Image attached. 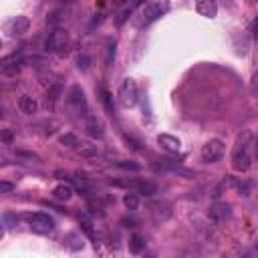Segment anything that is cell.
Listing matches in <instances>:
<instances>
[{"mask_svg": "<svg viewBox=\"0 0 258 258\" xmlns=\"http://www.w3.org/2000/svg\"><path fill=\"white\" fill-rule=\"evenodd\" d=\"M254 158V137L248 129L238 133L234 149H232V168L236 172H248Z\"/></svg>", "mask_w": 258, "mask_h": 258, "instance_id": "obj_1", "label": "cell"}, {"mask_svg": "<svg viewBox=\"0 0 258 258\" xmlns=\"http://www.w3.org/2000/svg\"><path fill=\"white\" fill-rule=\"evenodd\" d=\"M168 10H170V2H168V0H158V2H149V4H145V6L141 8V12H139L137 28H143V26L153 24L158 18H162Z\"/></svg>", "mask_w": 258, "mask_h": 258, "instance_id": "obj_2", "label": "cell"}, {"mask_svg": "<svg viewBox=\"0 0 258 258\" xmlns=\"http://www.w3.org/2000/svg\"><path fill=\"white\" fill-rule=\"evenodd\" d=\"M67 103H69V109H71L77 117H83V119H85L87 115H91L89 103H87V97H85V91H83L79 85H73V87H71Z\"/></svg>", "mask_w": 258, "mask_h": 258, "instance_id": "obj_3", "label": "cell"}, {"mask_svg": "<svg viewBox=\"0 0 258 258\" xmlns=\"http://www.w3.org/2000/svg\"><path fill=\"white\" fill-rule=\"evenodd\" d=\"M26 222H28V226L34 230V232H38V234H50L55 230V220L50 218L48 214H42V212H34V214H24L22 216Z\"/></svg>", "mask_w": 258, "mask_h": 258, "instance_id": "obj_4", "label": "cell"}, {"mask_svg": "<svg viewBox=\"0 0 258 258\" xmlns=\"http://www.w3.org/2000/svg\"><path fill=\"white\" fill-rule=\"evenodd\" d=\"M222 156H224V141H220V139L206 141L200 149V158L206 164H216L222 160Z\"/></svg>", "mask_w": 258, "mask_h": 258, "instance_id": "obj_5", "label": "cell"}, {"mask_svg": "<svg viewBox=\"0 0 258 258\" xmlns=\"http://www.w3.org/2000/svg\"><path fill=\"white\" fill-rule=\"evenodd\" d=\"M69 46V32L63 28H55L50 30L46 40H44V48L48 53H63V50Z\"/></svg>", "mask_w": 258, "mask_h": 258, "instance_id": "obj_6", "label": "cell"}, {"mask_svg": "<svg viewBox=\"0 0 258 258\" xmlns=\"http://www.w3.org/2000/svg\"><path fill=\"white\" fill-rule=\"evenodd\" d=\"M117 99H119L121 105L127 107V109L135 105L137 99H139V93H137V85H135L133 79H125V81L121 83V87H119V91H117Z\"/></svg>", "mask_w": 258, "mask_h": 258, "instance_id": "obj_7", "label": "cell"}, {"mask_svg": "<svg viewBox=\"0 0 258 258\" xmlns=\"http://www.w3.org/2000/svg\"><path fill=\"white\" fill-rule=\"evenodd\" d=\"M208 216L214 222H226L232 216V206L228 202H214L208 210Z\"/></svg>", "mask_w": 258, "mask_h": 258, "instance_id": "obj_8", "label": "cell"}, {"mask_svg": "<svg viewBox=\"0 0 258 258\" xmlns=\"http://www.w3.org/2000/svg\"><path fill=\"white\" fill-rule=\"evenodd\" d=\"M85 131L87 135L95 137V139H101L103 135H105V125H103V121L97 117V115H87L85 117Z\"/></svg>", "mask_w": 258, "mask_h": 258, "instance_id": "obj_9", "label": "cell"}, {"mask_svg": "<svg viewBox=\"0 0 258 258\" xmlns=\"http://www.w3.org/2000/svg\"><path fill=\"white\" fill-rule=\"evenodd\" d=\"M196 12L204 18H214L218 14V4L216 0H198L196 2Z\"/></svg>", "mask_w": 258, "mask_h": 258, "instance_id": "obj_10", "label": "cell"}, {"mask_svg": "<svg viewBox=\"0 0 258 258\" xmlns=\"http://www.w3.org/2000/svg\"><path fill=\"white\" fill-rule=\"evenodd\" d=\"M158 143L162 145V149H166L168 153H178L182 149V141L176 137V135H170V133H160L158 135Z\"/></svg>", "mask_w": 258, "mask_h": 258, "instance_id": "obj_11", "label": "cell"}, {"mask_svg": "<svg viewBox=\"0 0 258 258\" xmlns=\"http://www.w3.org/2000/svg\"><path fill=\"white\" fill-rule=\"evenodd\" d=\"M22 69V57H16V55H10L2 61V73L6 77H14L18 71Z\"/></svg>", "mask_w": 258, "mask_h": 258, "instance_id": "obj_12", "label": "cell"}, {"mask_svg": "<svg viewBox=\"0 0 258 258\" xmlns=\"http://www.w3.org/2000/svg\"><path fill=\"white\" fill-rule=\"evenodd\" d=\"M135 192L141 194V196H153V194H158V184L151 182V180H139Z\"/></svg>", "mask_w": 258, "mask_h": 258, "instance_id": "obj_13", "label": "cell"}, {"mask_svg": "<svg viewBox=\"0 0 258 258\" xmlns=\"http://www.w3.org/2000/svg\"><path fill=\"white\" fill-rule=\"evenodd\" d=\"M28 26H30V22H28L26 16H16V18L10 20V30L14 34H24L28 30Z\"/></svg>", "mask_w": 258, "mask_h": 258, "instance_id": "obj_14", "label": "cell"}, {"mask_svg": "<svg viewBox=\"0 0 258 258\" xmlns=\"http://www.w3.org/2000/svg\"><path fill=\"white\" fill-rule=\"evenodd\" d=\"M71 196H73V188L67 186V184H59L53 190V198L59 200V202H67V200H71Z\"/></svg>", "mask_w": 258, "mask_h": 258, "instance_id": "obj_15", "label": "cell"}, {"mask_svg": "<svg viewBox=\"0 0 258 258\" xmlns=\"http://www.w3.org/2000/svg\"><path fill=\"white\" fill-rule=\"evenodd\" d=\"M18 107H20V111L22 113H26V115H32V113H36V101L32 99V97H20V101H18Z\"/></svg>", "mask_w": 258, "mask_h": 258, "instance_id": "obj_16", "label": "cell"}, {"mask_svg": "<svg viewBox=\"0 0 258 258\" xmlns=\"http://www.w3.org/2000/svg\"><path fill=\"white\" fill-rule=\"evenodd\" d=\"M143 250H145V240H143V236L133 234V236L129 238V252H131V254H141Z\"/></svg>", "mask_w": 258, "mask_h": 258, "instance_id": "obj_17", "label": "cell"}, {"mask_svg": "<svg viewBox=\"0 0 258 258\" xmlns=\"http://www.w3.org/2000/svg\"><path fill=\"white\" fill-rule=\"evenodd\" d=\"M123 206H125L129 212H135V210L139 208V196H137V192L125 194V196H123Z\"/></svg>", "mask_w": 258, "mask_h": 258, "instance_id": "obj_18", "label": "cell"}, {"mask_svg": "<svg viewBox=\"0 0 258 258\" xmlns=\"http://www.w3.org/2000/svg\"><path fill=\"white\" fill-rule=\"evenodd\" d=\"M79 224H81V230L87 234V238L95 242V240H97V234H95V230H93V224H91V220H89L87 216H81V218H79ZM95 244H97V242H95Z\"/></svg>", "mask_w": 258, "mask_h": 258, "instance_id": "obj_19", "label": "cell"}, {"mask_svg": "<svg viewBox=\"0 0 258 258\" xmlns=\"http://www.w3.org/2000/svg\"><path fill=\"white\" fill-rule=\"evenodd\" d=\"M141 2H143V0H133V2H131L127 8H123V10H121V14L117 16V24H123V22H125L133 12H135V8H137Z\"/></svg>", "mask_w": 258, "mask_h": 258, "instance_id": "obj_20", "label": "cell"}, {"mask_svg": "<svg viewBox=\"0 0 258 258\" xmlns=\"http://www.w3.org/2000/svg\"><path fill=\"white\" fill-rule=\"evenodd\" d=\"M77 151L81 153L83 158H95L97 156V145H93V143H79V147H77Z\"/></svg>", "mask_w": 258, "mask_h": 258, "instance_id": "obj_21", "label": "cell"}, {"mask_svg": "<svg viewBox=\"0 0 258 258\" xmlns=\"http://www.w3.org/2000/svg\"><path fill=\"white\" fill-rule=\"evenodd\" d=\"M101 101H103V105H105L107 113H109V115H115L113 103H111V95H109V91H107V89H103V87H101Z\"/></svg>", "mask_w": 258, "mask_h": 258, "instance_id": "obj_22", "label": "cell"}, {"mask_svg": "<svg viewBox=\"0 0 258 258\" xmlns=\"http://www.w3.org/2000/svg\"><path fill=\"white\" fill-rule=\"evenodd\" d=\"M61 143H63V145H67V147H73V149H77L81 141H79V137H77L75 133H65V135L61 137Z\"/></svg>", "mask_w": 258, "mask_h": 258, "instance_id": "obj_23", "label": "cell"}, {"mask_svg": "<svg viewBox=\"0 0 258 258\" xmlns=\"http://www.w3.org/2000/svg\"><path fill=\"white\" fill-rule=\"evenodd\" d=\"M89 67H91V57L85 55V53L77 55V69L79 71H89Z\"/></svg>", "mask_w": 258, "mask_h": 258, "instance_id": "obj_24", "label": "cell"}, {"mask_svg": "<svg viewBox=\"0 0 258 258\" xmlns=\"http://www.w3.org/2000/svg\"><path fill=\"white\" fill-rule=\"evenodd\" d=\"M115 46H117V42H115V40H107V59H105L107 67H111V65H113V59H115Z\"/></svg>", "mask_w": 258, "mask_h": 258, "instance_id": "obj_25", "label": "cell"}, {"mask_svg": "<svg viewBox=\"0 0 258 258\" xmlns=\"http://www.w3.org/2000/svg\"><path fill=\"white\" fill-rule=\"evenodd\" d=\"M59 93H61V85H55L53 89L48 91V95H46V101H50V103H55L57 99H59Z\"/></svg>", "mask_w": 258, "mask_h": 258, "instance_id": "obj_26", "label": "cell"}, {"mask_svg": "<svg viewBox=\"0 0 258 258\" xmlns=\"http://www.w3.org/2000/svg\"><path fill=\"white\" fill-rule=\"evenodd\" d=\"M117 168L131 170V172H139V164H135V162H117Z\"/></svg>", "mask_w": 258, "mask_h": 258, "instance_id": "obj_27", "label": "cell"}, {"mask_svg": "<svg viewBox=\"0 0 258 258\" xmlns=\"http://www.w3.org/2000/svg\"><path fill=\"white\" fill-rule=\"evenodd\" d=\"M250 91H252V95L258 99V71L252 75V81H250Z\"/></svg>", "mask_w": 258, "mask_h": 258, "instance_id": "obj_28", "label": "cell"}, {"mask_svg": "<svg viewBox=\"0 0 258 258\" xmlns=\"http://www.w3.org/2000/svg\"><path fill=\"white\" fill-rule=\"evenodd\" d=\"M2 143H4V145H10V143H12V131H10V129H4V131H2Z\"/></svg>", "mask_w": 258, "mask_h": 258, "instance_id": "obj_29", "label": "cell"}, {"mask_svg": "<svg viewBox=\"0 0 258 258\" xmlns=\"http://www.w3.org/2000/svg\"><path fill=\"white\" fill-rule=\"evenodd\" d=\"M12 190H14V186H12V184H8V182H2V192H4V194L12 192Z\"/></svg>", "mask_w": 258, "mask_h": 258, "instance_id": "obj_30", "label": "cell"}, {"mask_svg": "<svg viewBox=\"0 0 258 258\" xmlns=\"http://www.w3.org/2000/svg\"><path fill=\"white\" fill-rule=\"evenodd\" d=\"M254 158L258 160V137H254Z\"/></svg>", "mask_w": 258, "mask_h": 258, "instance_id": "obj_31", "label": "cell"}, {"mask_svg": "<svg viewBox=\"0 0 258 258\" xmlns=\"http://www.w3.org/2000/svg\"><path fill=\"white\" fill-rule=\"evenodd\" d=\"M123 2H125V0H113V4H115V6H121Z\"/></svg>", "mask_w": 258, "mask_h": 258, "instance_id": "obj_32", "label": "cell"}, {"mask_svg": "<svg viewBox=\"0 0 258 258\" xmlns=\"http://www.w3.org/2000/svg\"><path fill=\"white\" fill-rule=\"evenodd\" d=\"M254 30H256V38H258V20H254Z\"/></svg>", "mask_w": 258, "mask_h": 258, "instance_id": "obj_33", "label": "cell"}, {"mask_svg": "<svg viewBox=\"0 0 258 258\" xmlns=\"http://www.w3.org/2000/svg\"><path fill=\"white\" fill-rule=\"evenodd\" d=\"M61 2H63V4H73L75 0H61Z\"/></svg>", "mask_w": 258, "mask_h": 258, "instance_id": "obj_34", "label": "cell"}, {"mask_svg": "<svg viewBox=\"0 0 258 258\" xmlns=\"http://www.w3.org/2000/svg\"><path fill=\"white\" fill-rule=\"evenodd\" d=\"M256 248H258V244H256Z\"/></svg>", "mask_w": 258, "mask_h": 258, "instance_id": "obj_35", "label": "cell"}]
</instances>
